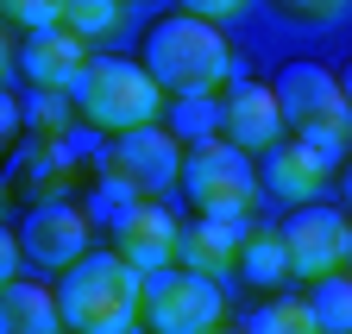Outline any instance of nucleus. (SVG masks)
Segmentation results:
<instances>
[{"label":"nucleus","mask_w":352,"mask_h":334,"mask_svg":"<svg viewBox=\"0 0 352 334\" xmlns=\"http://www.w3.org/2000/svg\"><path fill=\"white\" fill-rule=\"evenodd\" d=\"M145 70L164 82V95H214L233 82V45L220 19L170 13L145 32Z\"/></svg>","instance_id":"obj_1"},{"label":"nucleus","mask_w":352,"mask_h":334,"mask_svg":"<svg viewBox=\"0 0 352 334\" xmlns=\"http://www.w3.org/2000/svg\"><path fill=\"white\" fill-rule=\"evenodd\" d=\"M57 297H63V322L76 334H120L145 309V271L126 253H88L63 271Z\"/></svg>","instance_id":"obj_2"},{"label":"nucleus","mask_w":352,"mask_h":334,"mask_svg":"<svg viewBox=\"0 0 352 334\" xmlns=\"http://www.w3.org/2000/svg\"><path fill=\"white\" fill-rule=\"evenodd\" d=\"M76 114L101 133H132V127H151L164 114V82L132 63V57H88V70L76 76L69 89Z\"/></svg>","instance_id":"obj_3"},{"label":"nucleus","mask_w":352,"mask_h":334,"mask_svg":"<svg viewBox=\"0 0 352 334\" xmlns=\"http://www.w3.org/2000/svg\"><path fill=\"white\" fill-rule=\"evenodd\" d=\"M277 101L289 114V127L308 145H321L333 164L352 152V101H346L340 76L327 63H289V70H277Z\"/></svg>","instance_id":"obj_4"},{"label":"nucleus","mask_w":352,"mask_h":334,"mask_svg":"<svg viewBox=\"0 0 352 334\" xmlns=\"http://www.w3.org/2000/svg\"><path fill=\"white\" fill-rule=\"evenodd\" d=\"M220 315H227V297H220L214 271H195V265L145 271V309H139V322L151 334H214Z\"/></svg>","instance_id":"obj_5"},{"label":"nucleus","mask_w":352,"mask_h":334,"mask_svg":"<svg viewBox=\"0 0 352 334\" xmlns=\"http://www.w3.org/2000/svg\"><path fill=\"white\" fill-rule=\"evenodd\" d=\"M183 189L195 202V215H252L258 202V171L245 145H233L227 133L214 139H195L189 158H183Z\"/></svg>","instance_id":"obj_6"},{"label":"nucleus","mask_w":352,"mask_h":334,"mask_svg":"<svg viewBox=\"0 0 352 334\" xmlns=\"http://www.w3.org/2000/svg\"><path fill=\"white\" fill-rule=\"evenodd\" d=\"M183 158H189V145L176 139L164 120H151V127H132V133L113 139L107 177L126 183L132 196H164L170 183H183Z\"/></svg>","instance_id":"obj_7"},{"label":"nucleus","mask_w":352,"mask_h":334,"mask_svg":"<svg viewBox=\"0 0 352 334\" xmlns=\"http://www.w3.org/2000/svg\"><path fill=\"white\" fill-rule=\"evenodd\" d=\"M113 253H126L139 271H164L183 259V227L164 208V196H132L113 215Z\"/></svg>","instance_id":"obj_8"},{"label":"nucleus","mask_w":352,"mask_h":334,"mask_svg":"<svg viewBox=\"0 0 352 334\" xmlns=\"http://www.w3.org/2000/svg\"><path fill=\"white\" fill-rule=\"evenodd\" d=\"M346 233H352V215L346 208H327V202H302L296 215L283 221V240H289V259H296V278H327L346 265Z\"/></svg>","instance_id":"obj_9"},{"label":"nucleus","mask_w":352,"mask_h":334,"mask_svg":"<svg viewBox=\"0 0 352 334\" xmlns=\"http://www.w3.org/2000/svg\"><path fill=\"white\" fill-rule=\"evenodd\" d=\"M19 246L44 271H69L76 259H88V215L63 196H44V202H32V215L19 227Z\"/></svg>","instance_id":"obj_10"},{"label":"nucleus","mask_w":352,"mask_h":334,"mask_svg":"<svg viewBox=\"0 0 352 334\" xmlns=\"http://www.w3.org/2000/svg\"><path fill=\"white\" fill-rule=\"evenodd\" d=\"M19 70H25V82H32V89H44V95H69V89H76V76L88 70V38H76L69 25L25 32Z\"/></svg>","instance_id":"obj_11"},{"label":"nucleus","mask_w":352,"mask_h":334,"mask_svg":"<svg viewBox=\"0 0 352 334\" xmlns=\"http://www.w3.org/2000/svg\"><path fill=\"white\" fill-rule=\"evenodd\" d=\"M220 107H227V114H220V120H227V139L245 145V152H271L283 139V127H289V114L277 101V82H239Z\"/></svg>","instance_id":"obj_12"},{"label":"nucleus","mask_w":352,"mask_h":334,"mask_svg":"<svg viewBox=\"0 0 352 334\" xmlns=\"http://www.w3.org/2000/svg\"><path fill=\"white\" fill-rule=\"evenodd\" d=\"M333 171H340V164H333L321 145H308L302 133H296V139H277L271 152H264V189L283 196V202H315Z\"/></svg>","instance_id":"obj_13"},{"label":"nucleus","mask_w":352,"mask_h":334,"mask_svg":"<svg viewBox=\"0 0 352 334\" xmlns=\"http://www.w3.org/2000/svg\"><path fill=\"white\" fill-rule=\"evenodd\" d=\"M252 240V215H195V227H183V265L195 271H239Z\"/></svg>","instance_id":"obj_14"},{"label":"nucleus","mask_w":352,"mask_h":334,"mask_svg":"<svg viewBox=\"0 0 352 334\" xmlns=\"http://www.w3.org/2000/svg\"><path fill=\"white\" fill-rule=\"evenodd\" d=\"M63 297L44 284H19L7 278V290H0V334H63Z\"/></svg>","instance_id":"obj_15"},{"label":"nucleus","mask_w":352,"mask_h":334,"mask_svg":"<svg viewBox=\"0 0 352 334\" xmlns=\"http://www.w3.org/2000/svg\"><path fill=\"white\" fill-rule=\"evenodd\" d=\"M239 278L245 284H283V278H296V259H289V240H283V227H252V240H245V259H239Z\"/></svg>","instance_id":"obj_16"},{"label":"nucleus","mask_w":352,"mask_h":334,"mask_svg":"<svg viewBox=\"0 0 352 334\" xmlns=\"http://www.w3.org/2000/svg\"><path fill=\"white\" fill-rule=\"evenodd\" d=\"M252 334H327V328H321L308 297H271V303H258Z\"/></svg>","instance_id":"obj_17"},{"label":"nucleus","mask_w":352,"mask_h":334,"mask_svg":"<svg viewBox=\"0 0 352 334\" xmlns=\"http://www.w3.org/2000/svg\"><path fill=\"white\" fill-rule=\"evenodd\" d=\"M308 303H315V315H321V328H327V334H352V265H340V271L315 278Z\"/></svg>","instance_id":"obj_18"},{"label":"nucleus","mask_w":352,"mask_h":334,"mask_svg":"<svg viewBox=\"0 0 352 334\" xmlns=\"http://www.w3.org/2000/svg\"><path fill=\"white\" fill-rule=\"evenodd\" d=\"M120 19H126V0H63V25L76 38H88V45L120 32Z\"/></svg>","instance_id":"obj_19"},{"label":"nucleus","mask_w":352,"mask_h":334,"mask_svg":"<svg viewBox=\"0 0 352 334\" xmlns=\"http://www.w3.org/2000/svg\"><path fill=\"white\" fill-rule=\"evenodd\" d=\"M214 114H227V107H214L208 95H183V107L170 114V133L183 139V145H195V139H214Z\"/></svg>","instance_id":"obj_20"},{"label":"nucleus","mask_w":352,"mask_h":334,"mask_svg":"<svg viewBox=\"0 0 352 334\" xmlns=\"http://www.w3.org/2000/svg\"><path fill=\"white\" fill-rule=\"evenodd\" d=\"M0 7H7V19H13V25H25V32L63 25V0H0Z\"/></svg>","instance_id":"obj_21"},{"label":"nucleus","mask_w":352,"mask_h":334,"mask_svg":"<svg viewBox=\"0 0 352 334\" xmlns=\"http://www.w3.org/2000/svg\"><path fill=\"white\" fill-rule=\"evenodd\" d=\"M283 19H302V25H333L346 13V0H277Z\"/></svg>","instance_id":"obj_22"},{"label":"nucleus","mask_w":352,"mask_h":334,"mask_svg":"<svg viewBox=\"0 0 352 334\" xmlns=\"http://www.w3.org/2000/svg\"><path fill=\"white\" fill-rule=\"evenodd\" d=\"M245 0H183V13H201V19H233Z\"/></svg>","instance_id":"obj_23"},{"label":"nucleus","mask_w":352,"mask_h":334,"mask_svg":"<svg viewBox=\"0 0 352 334\" xmlns=\"http://www.w3.org/2000/svg\"><path fill=\"white\" fill-rule=\"evenodd\" d=\"M38 95H44V89H38ZM32 120H38V127H63V101H57V95H44V101L32 107Z\"/></svg>","instance_id":"obj_24"},{"label":"nucleus","mask_w":352,"mask_h":334,"mask_svg":"<svg viewBox=\"0 0 352 334\" xmlns=\"http://www.w3.org/2000/svg\"><path fill=\"white\" fill-rule=\"evenodd\" d=\"M0 133H7V139L19 133V101H13V95H7V101H0Z\"/></svg>","instance_id":"obj_25"},{"label":"nucleus","mask_w":352,"mask_h":334,"mask_svg":"<svg viewBox=\"0 0 352 334\" xmlns=\"http://www.w3.org/2000/svg\"><path fill=\"white\" fill-rule=\"evenodd\" d=\"M340 196H346V208H352V158L340 164Z\"/></svg>","instance_id":"obj_26"},{"label":"nucleus","mask_w":352,"mask_h":334,"mask_svg":"<svg viewBox=\"0 0 352 334\" xmlns=\"http://www.w3.org/2000/svg\"><path fill=\"white\" fill-rule=\"evenodd\" d=\"M340 89H346V101H352V63H346V70H340Z\"/></svg>","instance_id":"obj_27"},{"label":"nucleus","mask_w":352,"mask_h":334,"mask_svg":"<svg viewBox=\"0 0 352 334\" xmlns=\"http://www.w3.org/2000/svg\"><path fill=\"white\" fill-rule=\"evenodd\" d=\"M346 265H352V233H346Z\"/></svg>","instance_id":"obj_28"},{"label":"nucleus","mask_w":352,"mask_h":334,"mask_svg":"<svg viewBox=\"0 0 352 334\" xmlns=\"http://www.w3.org/2000/svg\"><path fill=\"white\" fill-rule=\"evenodd\" d=\"M214 334H233V328H214ZM245 334H252V328H245Z\"/></svg>","instance_id":"obj_29"},{"label":"nucleus","mask_w":352,"mask_h":334,"mask_svg":"<svg viewBox=\"0 0 352 334\" xmlns=\"http://www.w3.org/2000/svg\"><path fill=\"white\" fill-rule=\"evenodd\" d=\"M120 334H132V328H120Z\"/></svg>","instance_id":"obj_30"}]
</instances>
